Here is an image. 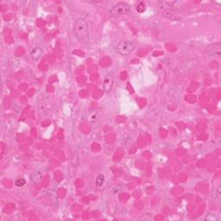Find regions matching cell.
<instances>
[{
	"mask_svg": "<svg viewBox=\"0 0 221 221\" xmlns=\"http://www.w3.org/2000/svg\"><path fill=\"white\" fill-rule=\"evenodd\" d=\"M74 34L79 40L82 42L89 41V28L86 21L84 18H78L74 23Z\"/></svg>",
	"mask_w": 221,
	"mask_h": 221,
	"instance_id": "cell-1",
	"label": "cell"
},
{
	"mask_svg": "<svg viewBox=\"0 0 221 221\" xmlns=\"http://www.w3.org/2000/svg\"><path fill=\"white\" fill-rule=\"evenodd\" d=\"M117 52L121 55H129L135 49V43L131 41H121L117 45Z\"/></svg>",
	"mask_w": 221,
	"mask_h": 221,
	"instance_id": "cell-2",
	"label": "cell"
},
{
	"mask_svg": "<svg viewBox=\"0 0 221 221\" xmlns=\"http://www.w3.org/2000/svg\"><path fill=\"white\" fill-rule=\"evenodd\" d=\"M131 6L127 3L121 2L116 5H114L110 11V14L111 16H121V15H126L131 12Z\"/></svg>",
	"mask_w": 221,
	"mask_h": 221,
	"instance_id": "cell-3",
	"label": "cell"
},
{
	"mask_svg": "<svg viewBox=\"0 0 221 221\" xmlns=\"http://www.w3.org/2000/svg\"><path fill=\"white\" fill-rule=\"evenodd\" d=\"M220 42L211 44V45H209L208 47H207L206 53L208 54L210 56H219V55H220Z\"/></svg>",
	"mask_w": 221,
	"mask_h": 221,
	"instance_id": "cell-4",
	"label": "cell"
},
{
	"mask_svg": "<svg viewBox=\"0 0 221 221\" xmlns=\"http://www.w3.org/2000/svg\"><path fill=\"white\" fill-rule=\"evenodd\" d=\"M41 54H42V49L40 48V47L34 48V49H32V51H31V53H30L31 57H32L33 60H35V61L39 60L40 57L41 56Z\"/></svg>",
	"mask_w": 221,
	"mask_h": 221,
	"instance_id": "cell-5",
	"label": "cell"
},
{
	"mask_svg": "<svg viewBox=\"0 0 221 221\" xmlns=\"http://www.w3.org/2000/svg\"><path fill=\"white\" fill-rule=\"evenodd\" d=\"M113 85V80L110 76H107L104 80V88L106 92H110Z\"/></svg>",
	"mask_w": 221,
	"mask_h": 221,
	"instance_id": "cell-6",
	"label": "cell"
},
{
	"mask_svg": "<svg viewBox=\"0 0 221 221\" xmlns=\"http://www.w3.org/2000/svg\"><path fill=\"white\" fill-rule=\"evenodd\" d=\"M41 177H42V175H41V173L39 172V171L34 173V174L32 175V176H31L32 180L34 181V182H36V183H37V182L40 181V180L41 179Z\"/></svg>",
	"mask_w": 221,
	"mask_h": 221,
	"instance_id": "cell-7",
	"label": "cell"
},
{
	"mask_svg": "<svg viewBox=\"0 0 221 221\" xmlns=\"http://www.w3.org/2000/svg\"><path fill=\"white\" fill-rule=\"evenodd\" d=\"M104 181H105V176H103V175H99L96 178V185L98 187H101L104 184Z\"/></svg>",
	"mask_w": 221,
	"mask_h": 221,
	"instance_id": "cell-8",
	"label": "cell"
},
{
	"mask_svg": "<svg viewBox=\"0 0 221 221\" xmlns=\"http://www.w3.org/2000/svg\"><path fill=\"white\" fill-rule=\"evenodd\" d=\"M136 11H137V12L143 13L145 11V4H143V2H139L138 4L136 5Z\"/></svg>",
	"mask_w": 221,
	"mask_h": 221,
	"instance_id": "cell-9",
	"label": "cell"
},
{
	"mask_svg": "<svg viewBox=\"0 0 221 221\" xmlns=\"http://www.w3.org/2000/svg\"><path fill=\"white\" fill-rule=\"evenodd\" d=\"M25 182H26V181H25L24 179H18V180H16V181H15V185H16V187L20 188V187L24 186Z\"/></svg>",
	"mask_w": 221,
	"mask_h": 221,
	"instance_id": "cell-10",
	"label": "cell"
}]
</instances>
